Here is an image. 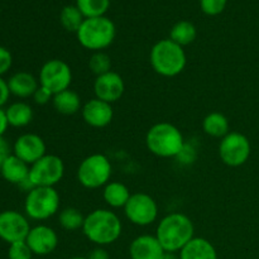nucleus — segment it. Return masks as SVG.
Segmentation results:
<instances>
[{"instance_id":"1","label":"nucleus","mask_w":259,"mask_h":259,"mask_svg":"<svg viewBox=\"0 0 259 259\" xmlns=\"http://www.w3.org/2000/svg\"><path fill=\"white\" fill-rule=\"evenodd\" d=\"M156 238L164 252H181L195 238L194 223L182 212H171L159 220Z\"/></svg>"},{"instance_id":"2","label":"nucleus","mask_w":259,"mask_h":259,"mask_svg":"<svg viewBox=\"0 0 259 259\" xmlns=\"http://www.w3.org/2000/svg\"><path fill=\"white\" fill-rule=\"evenodd\" d=\"M123 224L118 215L109 209H96L85 217L82 232L91 243L104 247L120 238Z\"/></svg>"},{"instance_id":"3","label":"nucleus","mask_w":259,"mask_h":259,"mask_svg":"<svg viewBox=\"0 0 259 259\" xmlns=\"http://www.w3.org/2000/svg\"><path fill=\"white\" fill-rule=\"evenodd\" d=\"M146 146L152 154L161 158H176L184 151L185 138L182 132L168 121H161L148 129Z\"/></svg>"},{"instance_id":"4","label":"nucleus","mask_w":259,"mask_h":259,"mask_svg":"<svg viewBox=\"0 0 259 259\" xmlns=\"http://www.w3.org/2000/svg\"><path fill=\"white\" fill-rule=\"evenodd\" d=\"M149 62L154 72L163 77H175L185 70L187 65V56L184 47L171 40L161 39L152 47L149 53Z\"/></svg>"},{"instance_id":"5","label":"nucleus","mask_w":259,"mask_h":259,"mask_svg":"<svg viewBox=\"0 0 259 259\" xmlns=\"http://www.w3.org/2000/svg\"><path fill=\"white\" fill-rule=\"evenodd\" d=\"M115 34V25L106 17L88 18L76 33L78 43L91 52L106 50L114 42Z\"/></svg>"},{"instance_id":"6","label":"nucleus","mask_w":259,"mask_h":259,"mask_svg":"<svg viewBox=\"0 0 259 259\" xmlns=\"http://www.w3.org/2000/svg\"><path fill=\"white\" fill-rule=\"evenodd\" d=\"M61 197L55 187H33L27 192L24 211L29 219L42 222L60 211Z\"/></svg>"},{"instance_id":"7","label":"nucleus","mask_w":259,"mask_h":259,"mask_svg":"<svg viewBox=\"0 0 259 259\" xmlns=\"http://www.w3.org/2000/svg\"><path fill=\"white\" fill-rule=\"evenodd\" d=\"M113 166L105 154L94 153L81 161L77 168V181L85 189L96 190L110 182Z\"/></svg>"},{"instance_id":"8","label":"nucleus","mask_w":259,"mask_h":259,"mask_svg":"<svg viewBox=\"0 0 259 259\" xmlns=\"http://www.w3.org/2000/svg\"><path fill=\"white\" fill-rule=\"evenodd\" d=\"M65 176V163L56 154H46L29 168V181L34 187H55Z\"/></svg>"},{"instance_id":"9","label":"nucleus","mask_w":259,"mask_h":259,"mask_svg":"<svg viewBox=\"0 0 259 259\" xmlns=\"http://www.w3.org/2000/svg\"><path fill=\"white\" fill-rule=\"evenodd\" d=\"M252 153L250 142L239 132H229L219 143V157L229 167H240L249 159Z\"/></svg>"},{"instance_id":"10","label":"nucleus","mask_w":259,"mask_h":259,"mask_svg":"<svg viewBox=\"0 0 259 259\" xmlns=\"http://www.w3.org/2000/svg\"><path fill=\"white\" fill-rule=\"evenodd\" d=\"M39 85L50 90L53 95L70 89L72 70L66 61L53 58L43 63L39 70Z\"/></svg>"},{"instance_id":"11","label":"nucleus","mask_w":259,"mask_h":259,"mask_svg":"<svg viewBox=\"0 0 259 259\" xmlns=\"http://www.w3.org/2000/svg\"><path fill=\"white\" fill-rule=\"evenodd\" d=\"M158 204L151 195L146 192L132 194L124 207L125 218L137 227H148L158 218Z\"/></svg>"},{"instance_id":"12","label":"nucleus","mask_w":259,"mask_h":259,"mask_svg":"<svg viewBox=\"0 0 259 259\" xmlns=\"http://www.w3.org/2000/svg\"><path fill=\"white\" fill-rule=\"evenodd\" d=\"M30 225L27 218L14 210H7L0 214V239L12 243L27 239Z\"/></svg>"},{"instance_id":"13","label":"nucleus","mask_w":259,"mask_h":259,"mask_svg":"<svg viewBox=\"0 0 259 259\" xmlns=\"http://www.w3.org/2000/svg\"><path fill=\"white\" fill-rule=\"evenodd\" d=\"M94 93L95 98L109 104H114L123 98L125 93V83L118 72L109 71L104 75L96 76L94 81Z\"/></svg>"},{"instance_id":"14","label":"nucleus","mask_w":259,"mask_h":259,"mask_svg":"<svg viewBox=\"0 0 259 259\" xmlns=\"http://www.w3.org/2000/svg\"><path fill=\"white\" fill-rule=\"evenodd\" d=\"M46 142L42 137L34 133L23 134L14 143V154L29 166L46 156Z\"/></svg>"},{"instance_id":"15","label":"nucleus","mask_w":259,"mask_h":259,"mask_svg":"<svg viewBox=\"0 0 259 259\" xmlns=\"http://www.w3.org/2000/svg\"><path fill=\"white\" fill-rule=\"evenodd\" d=\"M33 254L47 255L55 252L58 245V235L48 225H37L30 228V232L25 239Z\"/></svg>"},{"instance_id":"16","label":"nucleus","mask_w":259,"mask_h":259,"mask_svg":"<svg viewBox=\"0 0 259 259\" xmlns=\"http://www.w3.org/2000/svg\"><path fill=\"white\" fill-rule=\"evenodd\" d=\"M83 121L93 128H105L114 118V110L111 104L100 100L98 98L86 101L81 109Z\"/></svg>"},{"instance_id":"17","label":"nucleus","mask_w":259,"mask_h":259,"mask_svg":"<svg viewBox=\"0 0 259 259\" xmlns=\"http://www.w3.org/2000/svg\"><path fill=\"white\" fill-rule=\"evenodd\" d=\"M164 249L156 235L143 234L133 239L129 247V255L132 259H162Z\"/></svg>"},{"instance_id":"18","label":"nucleus","mask_w":259,"mask_h":259,"mask_svg":"<svg viewBox=\"0 0 259 259\" xmlns=\"http://www.w3.org/2000/svg\"><path fill=\"white\" fill-rule=\"evenodd\" d=\"M10 94L20 99H27L34 95L37 89L39 88V80L35 78L32 73L20 71L14 73L8 81Z\"/></svg>"},{"instance_id":"19","label":"nucleus","mask_w":259,"mask_h":259,"mask_svg":"<svg viewBox=\"0 0 259 259\" xmlns=\"http://www.w3.org/2000/svg\"><path fill=\"white\" fill-rule=\"evenodd\" d=\"M29 164L18 158L15 154H10L4 161L3 166L0 167V171H2V176L4 177V180L19 186L22 182L29 179Z\"/></svg>"},{"instance_id":"20","label":"nucleus","mask_w":259,"mask_h":259,"mask_svg":"<svg viewBox=\"0 0 259 259\" xmlns=\"http://www.w3.org/2000/svg\"><path fill=\"white\" fill-rule=\"evenodd\" d=\"M180 259H218V253L209 240L195 237L180 252Z\"/></svg>"},{"instance_id":"21","label":"nucleus","mask_w":259,"mask_h":259,"mask_svg":"<svg viewBox=\"0 0 259 259\" xmlns=\"http://www.w3.org/2000/svg\"><path fill=\"white\" fill-rule=\"evenodd\" d=\"M52 105L55 110L62 115H75L82 109L80 95L71 89L53 95Z\"/></svg>"},{"instance_id":"22","label":"nucleus","mask_w":259,"mask_h":259,"mask_svg":"<svg viewBox=\"0 0 259 259\" xmlns=\"http://www.w3.org/2000/svg\"><path fill=\"white\" fill-rule=\"evenodd\" d=\"M131 196L132 194L129 189L121 182L111 181L104 186L103 199L111 209H120V207L124 209Z\"/></svg>"},{"instance_id":"23","label":"nucleus","mask_w":259,"mask_h":259,"mask_svg":"<svg viewBox=\"0 0 259 259\" xmlns=\"http://www.w3.org/2000/svg\"><path fill=\"white\" fill-rule=\"evenodd\" d=\"M202 131L212 138H224L230 132L229 119L219 111H212L202 120Z\"/></svg>"},{"instance_id":"24","label":"nucleus","mask_w":259,"mask_h":259,"mask_svg":"<svg viewBox=\"0 0 259 259\" xmlns=\"http://www.w3.org/2000/svg\"><path fill=\"white\" fill-rule=\"evenodd\" d=\"M7 119L9 125L14 128H23L27 126L33 119V109L29 104L18 101V103L12 104L9 108L5 110Z\"/></svg>"},{"instance_id":"25","label":"nucleus","mask_w":259,"mask_h":259,"mask_svg":"<svg viewBox=\"0 0 259 259\" xmlns=\"http://www.w3.org/2000/svg\"><path fill=\"white\" fill-rule=\"evenodd\" d=\"M197 30L196 27L189 20H180L174 27L171 28L169 32V39L174 40L181 47L189 46L196 39Z\"/></svg>"},{"instance_id":"26","label":"nucleus","mask_w":259,"mask_h":259,"mask_svg":"<svg viewBox=\"0 0 259 259\" xmlns=\"http://www.w3.org/2000/svg\"><path fill=\"white\" fill-rule=\"evenodd\" d=\"M85 215L76 207H66L58 214V224L66 232H76L82 229Z\"/></svg>"},{"instance_id":"27","label":"nucleus","mask_w":259,"mask_h":259,"mask_svg":"<svg viewBox=\"0 0 259 259\" xmlns=\"http://www.w3.org/2000/svg\"><path fill=\"white\" fill-rule=\"evenodd\" d=\"M83 20H85V17H83L82 13L80 12V9H78L76 5H67V7H65L61 10V25H62L67 32L77 33V30L80 29Z\"/></svg>"},{"instance_id":"28","label":"nucleus","mask_w":259,"mask_h":259,"mask_svg":"<svg viewBox=\"0 0 259 259\" xmlns=\"http://www.w3.org/2000/svg\"><path fill=\"white\" fill-rule=\"evenodd\" d=\"M76 7L80 9L85 19L104 17L110 7V0H76Z\"/></svg>"},{"instance_id":"29","label":"nucleus","mask_w":259,"mask_h":259,"mask_svg":"<svg viewBox=\"0 0 259 259\" xmlns=\"http://www.w3.org/2000/svg\"><path fill=\"white\" fill-rule=\"evenodd\" d=\"M89 68L96 76H100L109 72V71H111L110 56L106 55L104 51H101V52H94L91 55L90 60H89Z\"/></svg>"},{"instance_id":"30","label":"nucleus","mask_w":259,"mask_h":259,"mask_svg":"<svg viewBox=\"0 0 259 259\" xmlns=\"http://www.w3.org/2000/svg\"><path fill=\"white\" fill-rule=\"evenodd\" d=\"M32 255L33 252L25 240L9 244V250H8L9 259H32Z\"/></svg>"},{"instance_id":"31","label":"nucleus","mask_w":259,"mask_h":259,"mask_svg":"<svg viewBox=\"0 0 259 259\" xmlns=\"http://www.w3.org/2000/svg\"><path fill=\"white\" fill-rule=\"evenodd\" d=\"M228 0H200L201 10L207 15H218L225 9Z\"/></svg>"},{"instance_id":"32","label":"nucleus","mask_w":259,"mask_h":259,"mask_svg":"<svg viewBox=\"0 0 259 259\" xmlns=\"http://www.w3.org/2000/svg\"><path fill=\"white\" fill-rule=\"evenodd\" d=\"M13 63V57L12 53L9 52V50H7L5 47L0 46V77L2 75L7 73L10 70Z\"/></svg>"},{"instance_id":"33","label":"nucleus","mask_w":259,"mask_h":259,"mask_svg":"<svg viewBox=\"0 0 259 259\" xmlns=\"http://www.w3.org/2000/svg\"><path fill=\"white\" fill-rule=\"evenodd\" d=\"M33 99H34L35 104H38V105H46L50 101H52L53 94L50 90H47V89L39 85V88L37 89V91L33 95Z\"/></svg>"},{"instance_id":"34","label":"nucleus","mask_w":259,"mask_h":259,"mask_svg":"<svg viewBox=\"0 0 259 259\" xmlns=\"http://www.w3.org/2000/svg\"><path fill=\"white\" fill-rule=\"evenodd\" d=\"M9 96L10 90L9 86H8V82L0 77V109H2V106L4 104H7V101L9 100Z\"/></svg>"},{"instance_id":"35","label":"nucleus","mask_w":259,"mask_h":259,"mask_svg":"<svg viewBox=\"0 0 259 259\" xmlns=\"http://www.w3.org/2000/svg\"><path fill=\"white\" fill-rule=\"evenodd\" d=\"M10 156V147L3 137H0V167L3 166L5 159Z\"/></svg>"},{"instance_id":"36","label":"nucleus","mask_w":259,"mask_h":259,"mask_svg":"<svg viewBox=\"0 0 259 259\" xmlns=\"http://www.w3.org/2000/svg\"><path fill=\"white\" fill-rule=\"evenodd\" d=\"M89 259H110L108 250L104 249L103 247H98L94 250H91V253L89 254Z\"/></svg>"},{"instance_id":"37","label":"nucleus","mask_w":259,"mask_h":259,"mask_svg":"<svg viewBox=\"0 0 259 259\" xmlns=\"http://www.w3.org/2000/svg\"><path fill=\"white\" fill-rule=\"evenodd\" d=\"M8 126H9V123H8L7 114H5V110L0 109V137L4 136V133L7 132Z\"/></svg>"},{"instance_id":"38","label":"nucleus","mask_w":259,"mask_h":259,"mask_svg":"<svg viewBox=\"0 0 259 259\" xmlns=\"http://www.w3.org/2000/svg\"><path fill=\"white\" fill-rule=\"evenodd\" d=\"M162 259H180V254L177 255L176 253H169V252H166L163 254V257Z\"/></svg>"},{"instance_id":"39","label":"nucleus","mask_w":259,"mask_h":259,"mask_svg":"<svg viewBox=\"0 0 259 259\" xmlns=\"http://www.w3.org/2000/svg\"><path fill=\"white\" fill-rule=\"evenodd\" d=\"M70 259H89L88 257H72V258H70Z\"/></svg>"},{"instance_id":"40","label":"nucleus","mask_w":259,"mask_h":259,"mask_svg":"<svg viewBox=\"0 0 259 259\" xmlns=\"http://www.w3.org/2000/svg\"><path fill=\"white\" fill-rule=\"evenodd\" d=\"M32 259H33V258H32Z\"/></svg>"}]
</instances>
